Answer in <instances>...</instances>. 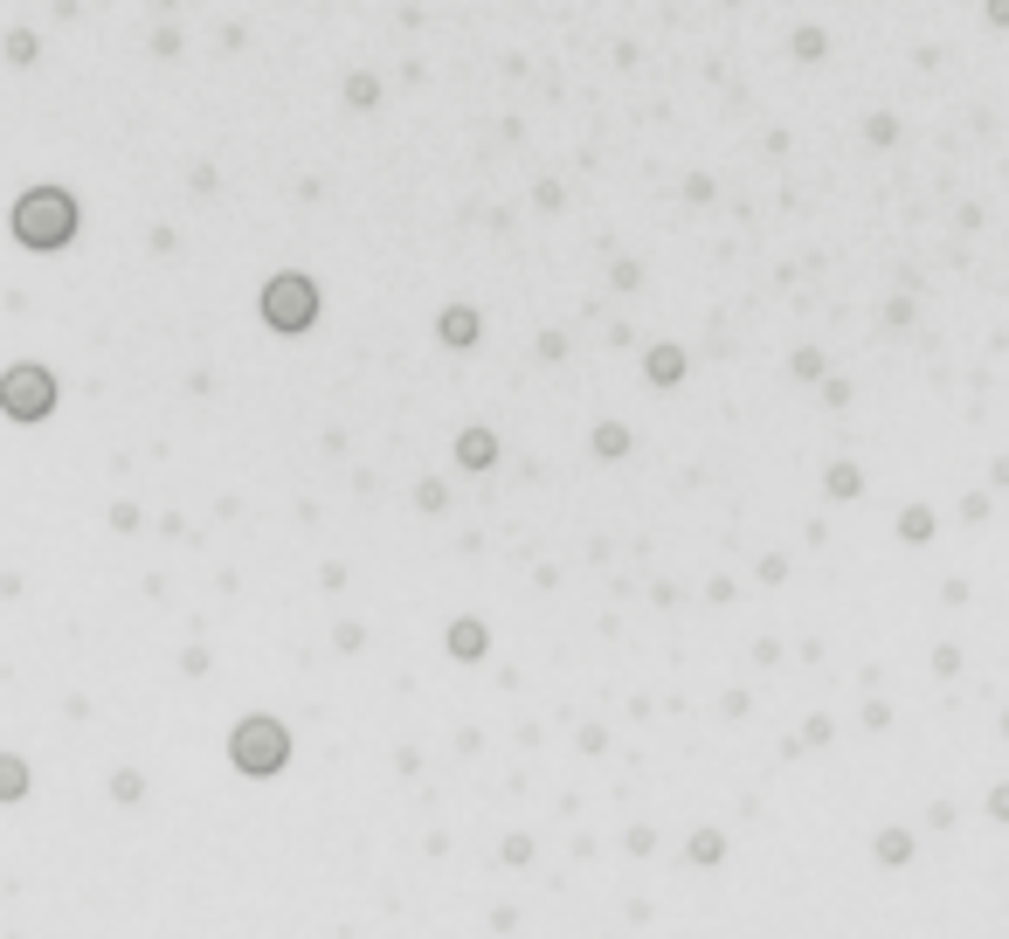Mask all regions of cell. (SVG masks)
I'll list each match as a JSON object with an SVG mask.
<instances>
[{
  "label": "cell",
  "instance_id": "cell-3",
  "mask_svg": "<svg viewBox=\"0 0 1009 939\" xmlns=\"http://www.w3.org/2000/svg\"><path fill=\"white\" fill-rule=\"evenodd\" d=\"M236 760L243 767H277V733H270V725H243V733H236Z\"/></svg>",
  "mask_w": 1009,
  "mask_h": 939
},
{
  "label": "cell",
  "instance_id": "cell-6",
  "mask_svg": "<svg viewBox=\"0 0 1009 939\" xmlns=\"http://www.w3.org/2000/svg\"><path fill=\"white\" fill-rule=\"evenodd\" d=\"M8 56H14V63H35V35L14 29V35H8Z\"/></svg>",
  "mask_w": 1009,
  "mask_h": 939
},
{
  "label": "cell",
  "instance_id": "cell-1",
  "mask_svg": "<svg viewBox=\"0 0 1009 939\" xmlns=\"http://www.w3.org/2000/svg\"><path fill=\"white\" fill-rule=\"evenodd\" d=\"M14 235L29 249H63L69 235H76V201L63 187H29L14 201Z\"/></svg>",
  "mask_w": 1009,
  "mask_h": 939
},
{
  "label": "cell",
  "instance_id": "cell-2",
  "mask_svg": "<svg viewBox=\"0 0 1009 939\" xmlns=\"http://www.w3.org/2000/svg\"><path fill=\"white\" fill-rule=\"evenodd\" d=\"M49 408H56V380H49V367L21 359V367L0 374V414H8V422H42Z\"/></svg>",
  "mask_w": 1009,
  "mask_h": 939
},
{
  "label": "cell",
  "instance_id": "cell-5",
  "mask_svg": "<svg viewBox=\"0 0 1009 939\" xmlns=\"http://www.w3.org/2000/svg\"><path fill=\"white\" fill-rule=\"evenodd\" d=\"M21 795H29V767L14 753H0V801H21Z\"/></svg>",
  "mask_w": 1009,
  "mask_h": 939
},
{
  "label": "cell",
  "instance_id": "cell-4",
  "mask_svg": "<svg viewBox=\"0 0 1009 939\" xmlns=\"http://www.w3.org/2000/svg\"><path fill=\"white\" fill-rule=\"evenodd\" d=\"M264 304H270L277 325H304V319H312V311H304V304H312V291H304V283H277Z\"/></svg>",
  "mask_w": 1009,
  "mask_h": 939
}]
</instances>
